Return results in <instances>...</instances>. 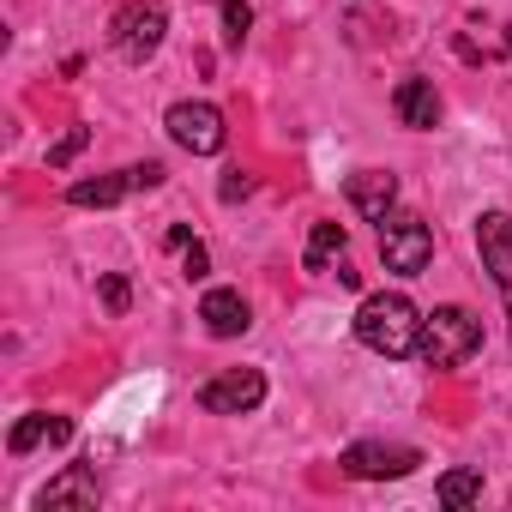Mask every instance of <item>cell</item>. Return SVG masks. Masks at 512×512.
Listing matches in <instances>:
<instances>
[{
    "label": "cell",
    "instance_id": "obj_1",
    "mask_svg": "<svg viewBox=\"0 0 512 512\" xmlns=\"http://www.w3.org/2000/svg\"><path fill=\"white\" fill-rule=\"evenodd\" d=\"M356 344L374 350V356H386V362L416 356V350H422V314H416V302L398 296V290L368 296V302L356 308Z\"/></svg>",
    "mask_w": 512,
    "mask_h": 512
},
{
    "label": "cell",
    "instance_id": "obj_2",
    "mask_svg": "<svg viewBox=\"0 0 512 512\" xmlns=\"http://www.w3.org/2000/svg\"><path fill=\"white\" fill-rule=\"evenodd\" d=\"M482 350V320L470 308H434L422 314V362L428 368H464L470 356Z\"/></svg>",
    "mask_w": 512,
    "mask_h": 512
},
{
    "label": "cell",
    "instance_id": "obj_3",
    "mask_svg": "<svg viewBox=\"0 0 512 512\" xmlns=\"http://www.w3.org/2000/svg\"><path fill=\"white\" fill-rule=\"evenodd\" d=\"M380 260L398 278H422L428 260H434V229L416 211H386L380 217Z\"/></svg>",
    "mask_w": 512,
    "mask_h": 512
},
{
    "label": "cell",
    "instance_id": "obj_4",
    "mask_svg": "<svg viewBox=\"0 0 512 512\" xmlns=\"http://www.w3.org/2000/svg\"><path fill=\"white\" fill-rule=\"evenodd\" d=\"M163 37H169V7H163V0H127V7L115 13V25H109L115 55L133 61V67H145L163 49Z\"/></svg>",
    "mask_w": 512,
    "mask_h": 512
},
{
    "label": "cell",
    "instance_id": "obj_5",
    "mask_svg": "<svg viewBox=\"0 0 512 512\" xmlns=\"http://www.w3.org/2000/svg\"><path fill=\"white\" fill-rule=\"evenodd\" d=\"M169 181V169L163 163H127V169H115V175H97V181H73L67 187V205H121V199H133V193H157Z\"/></svg>",
    "mask_w": 512,
    "mask_h": 512
},
{
    "label": "cell",
    "instance_id": "obj_6",
    "mask_svg": "<svg viewBox=\"0 0 512 512\" xmlns=\"http://www.w3.org/2000/svg\"><path fill=\"white\" fill-rule=\"evenodd\" d=\"M338 464L356 482H398V476H410L422 464V452L416 446H392V440H356V446H344Z\"/></svg>",
    "mask_w": 512,
    "mask_h": 512
},
{
    "label": "cell",
    "instance_id": "obj_7",
    "mask_svg": "<svg viewBox=\"0 0 512 512\" xmlns=\"http://www.w3.org/2000/svg\"><path fill=\"white\" fill-rule=\"evenodd\" d=\"M266 404V374L260 368H229V374H211L199 386V410L211 416H247Z\"/></svg>",
    "mask_w": 512,
    "mask_h": 512
},
{
    "label": "cell",
    "instance_id": "obj_8",
    "mask_svg": "<svg viewBox=\"0 0 512 512\" xmlns=\"http://www.w3.org/2000/svg\"><path fill=\"white\" fill-rule=\"evenodd\" d=\"M163 127H169V139H175L181 151H193V157H217L223 139H229V127H223V115H217L211 103H175V109L163 115Z\"/></svg>",
    "mask_w": 512,
    "mask_h": 512
},
{
    "label": "cell",
    "instance_id": "obj_9",
    "mask_svg": "<svg viewBox=\"0 0 512 512\" xmlns=\"http://www.w3.org/2000/svg\"><path fill=\"white\" fill-rule=\"evenodd\" d=\"M476 247H482V272L512 296V211H482L476 217Z\"/></svg>",
    "mask_w": 512,
    "mask_h": 512
},
{
    "label": "cell",
    "instance_id": "obj_10",
    "mask_svg": "<svg viewBox=\"0 0 512 512\" xmlns=\"http://www.w3.org/2000/svg\"><path fill=\"white\" fill-rule=\"evenodd\" d=\"M103 500V488H97V470L91 464H67L61 476H49L43 488H37V506L49 512V506H97Z\"/></svg>",
    "mask_w": 512,
    "mask_h": 512
},
{
    "label": "cell",
    "instance_id": "obj_11",
    "mask_svg": "<svg viewBox=\"0 0 512 512\" xmlns=\"http://www.w3.org/2000/svg\"><path fill=\"white\" fill-rule=\"evenodd\" d=\"M344 193H350V205H356L368 223H380V217L398 205V175H392V169H362V175L344 181Z\"/></svg>",
    "mask_w": 512,
    "mask_h": 512
},
{
    "label": "cell",
    "instance_id": "obj_12",
    "mask_svg": "<svg viewBox=\"0 0 512 512\" xmlns=\"http://www.w3.org/2000/svg\"><path fill=\"white\" fill-rule=\"evenodd\" d=\"M67 440H73V422H67V416L31 410V416H19V422H13L7 452H13V458H25V452H37V446H67Z\"/></svg>",
    "mask_w": 512,
    "mask_h": 512
},
{
    "label": "cell",
    "instance_id": "obj_13",
    "mask_svg": "<svg viewBox=\"0 0 512 512\" xmlns=\"http://www.w3.org/2000/svg\"><path fill=\"white\" fill-rule=\"evenodd\" d=\"M392 115H398L410 133H428V127L440 121V97H434V85H428V79H398V91H392Z\"/></svg>",
    "mask_w": 512,
    "mask_h": 512
},
{
    "label": "cell",
    "instance_id": "obj_14",
    "mask_svg": "<svg viewBox=\"0 0 512 512\" xmlns=\"http://www.w3.org/2000/svg\"><path fill=\"white\" fill-rule=\"evenodd\" d=\"M199 320H205V332H211V338H241V332L253 326V314H247L241 290H205Z\"/></svg>",
    "mask_w": 512,
    "mask_h": 512
},
{
    "label": "cell",
    "instance_id": "obj_15",
    "mask_svg": "<svg viewBox=\"0 0 512 512\" xmlns=\"http://www.w3.org/2000/svg\"><path fill=\"white\" fill-rule=\"evenodd\" d=\"M344 260V223H314V235H308V247H302V266L308 272H326V266H338Z\"/></svg>",
    "mask_w": 512,
    "mask_h": 512
},
{
    "label": "cell",
    "instance_id": "obj_16",
    "mask_svg": "<svg viewBox=\"0 0 512 512\" xmlns=\"http://www.w3.org/2000/svg\"><path fill=\"white\" fill-rule=\"evenodd\" d=\"M434 500L440 506H470V500H482V470H446L440 482H434Z\"/></svg>",
    "mask_w": 512,
    "mask_h": 512
},
{
    "label": "cell",
    "instance_id": "obj_17",
    "mask_svg": "<svg viewBox=\"0 0 512 512\" xmlns=\"http://www.w3.org/2000/svg\"><path fill=\"white\" fill-rule=\"evenodd\" d=\"M217 13H223V43L241 49L247 31H253V7H247V0H217Z\"/></svg>",
    "mask_w": 512,
    "mask_h": 512
},
{
    "label": "cell",
    "instance_id": "obj_18",
    "mask_svg": "<svg viewBox=\"0 0 512 512\" xmlns=\"http://www.w3.org/2000/svg\"><path fill=\"white\" fill-rule=\"evenodd\" d=\"M85 145H91V127H73V133H61V139L49 145V169H67V163H73Z\"/></svg>",
    "mask_w": 512,
    "mask_h": 512
},
{
    "label": "cell",
    "instance_id": "obj_19",
    "mask_svg": "<svg viewBox=\"0 0 512 512\" xmlns=\"http://www.w3.org/2000/svg\"><path fill=\"white\" fill-rule=\"evenodd\" d=\"M97 290H103V308H109V314L121 320V314H127V302H133V290H127V278H115V272H109V278H103Z\"/></svg>",
    "mask_w": 512,
    "mask_h": 512
},
{
    "label": "cell",
    "instance_id": "obj_20",
    "mask_svg": "<svg viewBox=\"0 0 512 512\" xmlns=\"http://www.w3.org/2000/svg\"><path fill=\"white\" fill-rule=\"evenodd\" d=\"M217 193H223V199H229V205H235V199H247V193H253V175H247V169H229V175H223V187H217Z\"/></svg>",
    "mask_w": 512,
    "mask_h": 512
},
{
    "label": "cell",
    "instance_id": "obj_21",
    "mask_svg": "<svg viewBox=\"0 0 512 512\" xmlns=\"http://www.w3.org/2000/svg\"><path fill=\"white\" fill-rule=\"evenodd\" d=\"M181 253H187V260H181V272H187V278H205V272H211V253H205L199 241H187Z\"/></svg>",
    "mask_w": 512,
    "mask_h": 512
},
{
    "label": "cell",
    "instance_id": "obj_22",
    "mask_svg": "<svg viewBox=\"0 0 512 512\" xmlns=\"http://www.w3.org/2000/svg\"><path fill=\"white\" fill-rule=\"evenodd\" d=\"M506 332H512V308H506Z\"/></svg>",
    "mask_w": 512,
    "mask_h": 512
}]
</instances>
